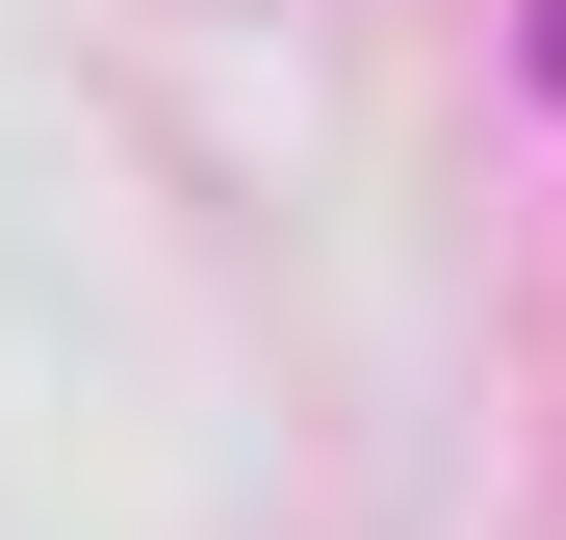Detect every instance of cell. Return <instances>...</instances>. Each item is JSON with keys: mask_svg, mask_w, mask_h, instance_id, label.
<instances>
[{"mask_svg": "<svg viewBox=\"0 0 566 540\" xmlns=\"http://www.w3.org/2000/svg\"><path fill=\"white\" fill-rule=\"evenodd\" d=\"M541 77H566V0H541Z\"/></svg>", "mask_w": 566, "mask_h": 540, "instance_id": "6da1fadb", "label": "cell"}]
</instances>
